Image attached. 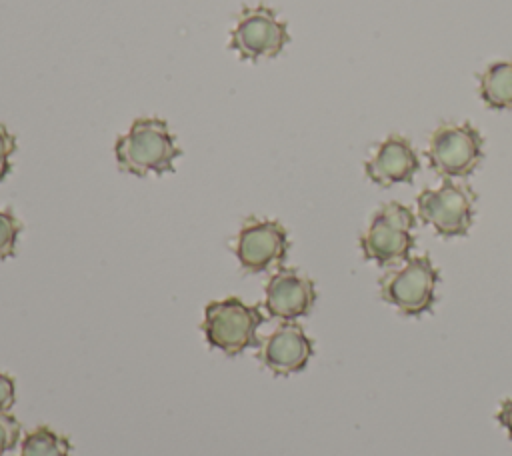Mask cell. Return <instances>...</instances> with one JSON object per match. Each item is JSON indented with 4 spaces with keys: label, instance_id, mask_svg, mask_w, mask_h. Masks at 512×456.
Segmentation results:
<instances>
[{
    "label": "cell",
    "instance_id": "6da1fadb",
    "mask_svg": "<svg viewBox=\"0 0 512 456\" xmlns=\"http://www.w3.org/2000/svg\"><path fill=\"white\" fill-rule=\"evenodd\" d=\"M118 168L126 174L146 176L174 170L182 154L168 124L160 118H138L114 146Z\"/></svg>",
    "mask_w": 512,
    "mask_h": 456
},
{
    "label": "cell",
    "instance_id": "7a4b0ae2",
    "mask_svg": "<svg viewBox=\"0 0 512 456\" xmlns=\"http://www.w3.org/2000/svg\"><path fill=\"white\" fill-rule=\"evenodd\" d=\"M264 320L266 316L258 306L232 296L206 306L202 332L212 348H218L228 356H238L246 348L260 346L258 328Z\"/></svg>",
    "mask_w": 512,
    "mask_h": 456
},
{
    "label": "cell",
    "instance_id": "3957f363",
    "mask_svg": "<svg viewBox=\"0 0 512 456\" xmlns=\"http://www.w3.org/2000/svg\"><path fill=\"white\" fill-rule=\"evenodd\" d=\"M414 228L416 214L408 206L400 202L380 206L374 212L366 232L360 236L362 256L380 266L408 260L416 244Z\"/></svg>",
    "mask_w": 512,
    "mask_h": 456
},
{
    "label": "cell",
    "instance_id": "277c9868",
    "mask_svg": "<svg viewBox=\"0 0 512 456\" xmlns=\"http://www.w3.org/2000/svg\"><path fill=\"white\" fill-rule=\"evenodd\" d=\"M438 280L440 274L430 256H410L400 268L380 278V298L404 316H422L436 302Z\"/></svg>",
    "mask_w": 512,
    "mask_h": 456
},
{
    "label": "cell",
    "instance_id": "5b68a950",
    "mask_svg": "<svg viewBox=\"0 0 512 456\" xmlns=\"http://www.w3.org/2000/svg\"><path fill=\"white\" fill-rule=\"evenodd\" d=\"M426 158L442 178H466L484 158V138L470 122H442L428 138Z\"/></svg>",
    "mask_w": 512,
    "mask_h": 456
},
{
    "label": "cell",
    "instance_id": "8992f818",
    "mask_svg": "<svg viewBox=\"0 0 512 456\" xmlns=\"http://www.w3.org/2000/svg\"><path fill=\"white\" fill-rule=\"evenodd\" d=\"M476 192L464 184L446 178L438 188H424L416 198L420 222L430 224L436 234L456 238L468 234L474 220Z\"/></svg>",
    "mask_w": 512,
    "mask_h": 456
},
{
    "label": "cell",
    "instance_id": "52a82bcc",
    "mask_svg": "<svg viewBox=\"0 0 512 456\" xmlns=\"http://www.w3.org/2000/svg\"><path fill=\"white\" fill-rule=\"evenodd\" d=\"M288 42L290 34L286 22L264 4L242 8L236 18V26L230 32V48L248 62L274 58Z\"/></svg>",
    "mask_w": 512,
    "mask_h": 456
},
{
    "label": "cell",
    "instance_id": "ba28073f",
    "mask_svg": "<svg viewBox=\"0 0 512 456\" xmlns=\"http://www.w3.org/2000/svg\"><path fill=\"white\" fill-rule=\"evenodd\" d=\"M290 248L286 228L276 220L248 218L236 238V256L246 272L258 274L286 260Z\"/></svg>",
    "mask_w": 512,
    "mask_h": 456
},
{
    "label": "cell",
    "instance_id": "9c48e42d",
    "mask_svg": "<svg viewBox=\"0 0 512 456\" xmlns=\"http://www.w3.org/2000/svg\"><path fill=\"white\" fill-rule=\"evenodd\" d=\"M316 302L314 282L294 268L274 272L264 290V308L268 316L294 322L306 316Z\"/></svg>",
    "mask_w": 512,
    "mask_h": 456
},
{
    "label": "cell",
    "instance_id": "30bf717a",
    "mask_svg": "<svg viewBox=\"0 0 512 456\" xmlns=\"http://www.w3.org/2000/svg\"><path fill=\"white\" fill-rule=\"evenodd\" d=\"M364 170L374 184L388 188L394 184H410L420 170V160L406 136L390 134L374 148Z\"/></svg>",
    "mask_w": 512,
    "mask_h": 456
},
{
    "label": "cell",
    "instance_id": "8fae6325",
    "mask_svg": "<svg viewBox=\"0 0 512 456\" xmlns=\"http://www.w3.org/2000/svg\"><path fill=\"white\" fill-rule=\"evenodd\" d=\"M314 354L312 340L296 322L280 324L262 344L260 360L276 376L302 372Z\"/></svg>",
    "mask_w": 512,
    "mask_h": 456
},
{
    "label": "cell",
    "instance_id": "7c38bea8",
    "mask_svg": "<svg viewBox=\"0 0 512 456\" xmlns=\"http://www.w3.org/2000/svg\"><path fill=\"white\" fill-rule=\"evenodd\" d=\"M478 92L492 110H512V60H498L480 74Z\"/></svg>",
    "mask_w": 512,
    "mask_h": 456
},
{
    "label": "cell",
    "instance_id": "4fadbf2b",
    "mask_svg": "<svg viewBox=\"0 0 512 456\" xmlns=\"http://www.w3.org/2000/svg\"><path fill=\"white\" fill-rule=\"evenodd\" d=\"M18 456H72V446L66 436L48 426H38L24 436Z\"/></svg>",
    "mask_w": 512,
    "mask_h": 456
},
{
    "label": "cell",
    "instance_id": "5bb4252c",
    "mask_svg": "<svg viewBox=\"0 0 512 456\" xmlns=\"http://www.w3.org/2000/svg\"><path fill=\"white\" fill-rule=\"evenodd\" d=\"M20 232V220L10 210H0V260L14 256Z\"/></svg>",
    "mask_w": 512,
    "mask_h": 456
},
{
    "label": "cell",
    "instance_id": "9a60e30c",
    "mask_svg": "<svg viewBox=\"0 0 512 456\" xmlns=\"http://www.w3.org/2000/svg\"><path fill=\"white\" fill-rule=\"evenodd\" d=\"M20 434H22L20 422L12 414L2 412L0 414V456L10 452L20 442Z\"/></svg>",
    "mask_w": 512,
    "mask_h": 456
},
{
    "label": "cell",
    "instance_id": "2e32d148",
    "mask_svg": "<svg viewBox=\"0 0 512 456\" xmlns=\"http://www.w3.org/2000/svg\"><path fill=\"white\" fill-rule=\"evenodd\" d=\"M16 150V138L8 132L4 124H0V182L10 174V156Z\"/></svg>",
    "mask_w": 512,
    "mask_h": 456
},
{
    "label": "cell",
    "instance_id": "e0dca14e",
    "mask_svg": "<svg viewBox=\"0 0 512 456\" xmlns=\"http://www.w3.org/2000/svg\"><path fill=\"white\" fill-rule=\"evenodd\" d=\"M16 400V386L12 376L0 372V414L8 412Z\"/></svg>",
    "mask_w": 512,
    "mask_h": 456
},
{
    "label": "cell",
    "instance_id": "ac0fdd59",
    "mask_svg": "<svg viewBox=\"0 0 512 456\" xmlns=\"http://www.w3.org/2000/svg\"><path fill=\"white\" fill-rule=\"evenodd\" d=\"M498 424L508 432V438L512 440V398L504 400L496 412Z\"/></svg>",
    "mask_w": 512,
    "mask_h": 456
}]
</instances>
